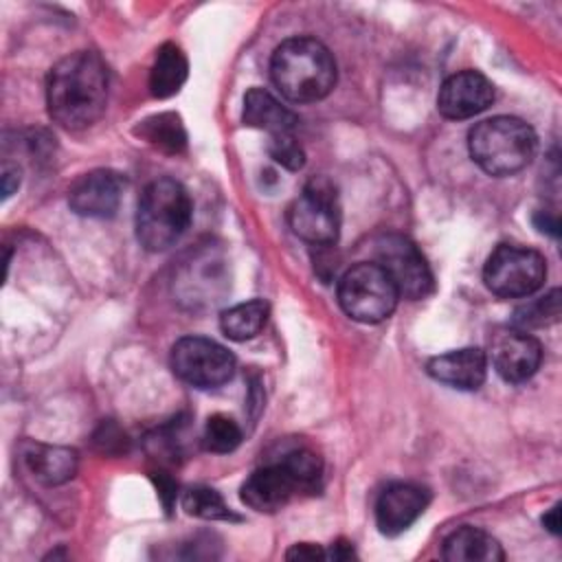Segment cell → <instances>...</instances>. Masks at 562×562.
<instances>
[{
    "instance_id": "cell-1",
    "label": "cell",
    "mask_w": 562,
    "mask_h": 562,
    "mask_svg": "<svg viewBox=\"0 0 562 562\" xmlns=\"http://www.w3.org/2000/svg\"><path fill=\"white\" fill-rule=\"evenodd\" d=\"M108 103V68L92 50L61 57L46 79V105L50 119L64 130L94 125Z\"/></svg>"
},
{
    "instance_id": "cell-2",
    "label": "cell",
    "mask_w": 562,
    "mask_h": 562,
    "mask_svg": "<svg viewBox=\"0 0 562 562\" xmlns=\"http://www.w3.org/2000/svg\"><path fill=\"white\" fill-rule=\"evenodd\" d=\"M270 75L285 99L294 103H314L334 90L336 61L329 48L318 40L290 37L274 48Z\"/></svg>"
},
{
    "instance_id": "cell-3",
    "label": "cell",
    "mask_w": 562,
    "mask_h": 562,
    "mask_svg": "<svg viewBox=\"0 0 562 562\" xmlns=\"http://www.w3.org/2000/svg\"><path fill=\"white\" fill-rule=\"evenodd\" d=\"M472 160L490 176H512L525 169L536 154V134L516 116H492L468 134Z\"/></svg>"
},
{
    "instance_id": "cell-4",
    "label": "cell",
    "mask_w": 562,
    "mask_h": 562,
    "mask_svg": "<svg viewBox=\"0 0 562 562\" xmlns=\"http://www.w3.org/2000/svg\"><path fill=\"white\" fill-rule=\"evenodd\" d=\"M191 198L173 178L149 182L136 209V237L151 252L173 246L191 224Z\"/></svg>"
},
{
    "instance_id": "cell-5",
    "label": "cell",
    "mask_w": 562,
    "mask_h": 562,
    "mask_svg": "<svg viewBox=\"0 0 562 562\" xmlns=\"http://www.w3.org/2000/svg\"><path fill=\"white\" fill-rule=\"evenodd\" d=\"M400 292L380 263H356L338 281V303L358 323H380L397 305Z\"/></svg>"
},
{
    "instance_id": "cell-6",
    "label": "cell",
    "mask_w": 562,
    "mask_h": 562,
    "mask_svg": "<svg viewBox=\"0 0 562 562\" xmlns=\"http://www.w3.org/2000/svg\"><path fill=\"white\" fill-rule=\"evenodd\" d=\"M547 277V261L538 250L501 244L483 268L487 290L501 299H522L540 290Z\"/></svg>"
},
{
    "instance_id": "cell-7",
    "label": "cell",
    "mask_w": 562,
    "mask_h": 562,
    "mask_svg": "<svg viewBox=\"0 0 562 562\" xmlns=\"http://www.w3.org/2000/svg\"><path fill=\"white\" fill-rule=\"evenodd\" d=\"M288 222L294 235L314 246H331L338 239L340 211L338 195L331 180L314 176L307 180L303 193L292 202Z\"/></svg>"
},
{
    "instance_id": "cell-8",
    "label": "cell",
    "mask_w": 562,
    "mask_h": 562,
    "mask_svg": "<svg viewBox=\"0 0 562 562\" xmlns=\"http://www.w3.org/2000/svg\"><path fill=\"white\" fill-rule=\"evenodd\" d=\"M171 369L195 389H215L233 378L235 356L211 338L184 336L171 347Z\"/></svg>"
},
{
    "instance_id": "cell-9",
    "label": "cell",
    "mask_w": 562,
    "mask_h": 562,
    "mask_svg": "<svg viewBox=\"0 0 562 562\" xmlns=\"http://www.w3.org/2000/svg\"><path fill=\"white\" fill-rule=\"evenodd\" d=\"M375 257L384 272L395 283L400 296L417 301L432 292V272L419 248L404 235L389 233L375 244Z\"/></svg>"
},
{
    "instance_id": "cell-10",
    "label": "cell",
    "mask_w": 562,
    "mask_h": 562,
    "mask_svg": "<svg viewBox=\"0 0 562 562\" xmlns=\"http://www.w3.org/2000/svg\"><path fill=\"white\" fill-rule=\"evenodd\" d=\"M490 360L505 382L529 380L542 360V345L522 329H503L490 342Z\"/></svg>"
},
{
    "instance_id": "cell-11",
    "label": "cell",
    "mask_w": 562,
    "mask_h": 562,
    "mask_svg": "<svg viewBox=\"0 0 562 562\" xmlns=\"http://www.w3.org/2000/svg\"><path fill=\"white\" fill-rule=\"evenodd\" d=\"M494 101L492 81L479 70H461L450 75L437 94V110L441 116L461 121L487 110Z\"/></svg>"
},
{
    "instance_id": "cell-12",
    "label": "cell",
    "mask_w": 562,
    "mask_h": 562,
    "mask_svg": "<svg viewBox=\"0 0 562 562\" xmlns=\"http://www.w3.org/2000/svg\"><path fill=\"white\" fill-rule=\"evenodd\" d=\"M125 180L110 169H94L83 173L68 193L70 209L81 217H112L121 204Z\"/></svg>"
},
{
    "instance_id": "cell-13",
    "label": "cell",
    "mask_w": 562,
    "mask_h": 562,
    "mask_svg": "<svg viewBox=\"0 0 562 562\" xmlns=\"http://www.w3.org/2000/svg\"><path fill=\"white\" fill-rule=\"evenodd\" d=\"M430 496L422 485L393 483L375 503V525L384 536H400L426 509Z\"/></svg>"
},
{
    "instance_id": "cell-14",
    "label": "cell",
    "mask_w": 562,
    "mask_h": 562,
    "mask_svg": "<svg viewBox=\"0 0 562 562\" xmlns=\"http://www.w3.org/2000/svg\"><path fill=\"white\" fill-rule=\"evenodd\" d=\"M296 492L299 485L290 472L281 463H272L255 470L244 481L241 501L259 514H274L285 507Z\"/></svg>"
},
{
    "instance_id": "cell-15",
    "label": "cell",
    "mask_w": 562,
    "mask_h": 562,
    "mask_svg": "<svg viewBox=\"0 0 562 562\" xmlns=\"http://www.w3.org/2000/svg\"><path fill=\"white\" fill-rule=\"evenodd\" d=\"M426 369L430 378H435L441 384H448L461 391H474L485 382L487 356L479 347L452 349L430 358Z\"/></svg>"
},
{
    "instance_id": "cell-16",
    "label": "cell",
    "mask_w": 562,
    "mask_h": 562,
    "mask_svg": "<svg viewBox=\"0 0 562 562\" xmlns=\"http://www.w3.org/2000/svg\"><path fill=\"white\" fill-rule=\"evenodd\" d=\"M22 459L29 472L44 485L66 483L77 472V452L61 446L26 443L22 450Z\"/></svg>"
},
{
    "instance_id": "cell-17",
    "label": "cell",
    "mask_w": 562,
    "mask_h": 562,
    "mask_svg": "<svg viewBox=\"0 0 562 562\" xmlns=\"http://www.w3.org/2000/svg\"><path fill=\"white\" fill-rule=\"evenodd\" d=\"M241 119L248 127L266 130L270 136L292 132L299 123L296 114L292 110H288L285 105H281V101H277L263 88H250L246 92Z\"/></svg>"
},
{
    "instance_id": "cell-18",
    "label": "cell",
    "mask_w": 562,
    "mask_h": 562,
    "mask_svg": "<svg viewBox=\"0 0 562 562\" xmlns=\"http://www.w3.org/2000/svg\"><path fill=\"white\" fill-rule=\"evenodd\" d=\"M450 562H501L505 551L498 540L479 527H459L443 542V553Z\"/></svg>"
},
{
    "instance_id": "cell-19",
    "label": "cell",
    "mask_w": 562,
    "mask_h": 562,
    "mask_svg": "<svg viewBox=\"0 0 562 562\" xmlns=\"http://www.w3.org/2000/svg\"><path fill=\"white\" fill-rule=\"evenodd\" d=\"M187 72H189V64L184 53L176 44H162L158 48L156 61L149 72L151 94L158 99L173 97L187 81Z\"/></svg>"
},
{
    "instance_id": "cell-20",
    "label": "cell",
    "mask_w": 562,
    "mask_h": 562,
    "mask_svg": "<svg viewBox=\"0 0 562 562\" xmlns=\"http://www.w3.org/2000/svg\"><path fill=\"white\" fill-rule=\"evenodd\" d=\"M266 318H268V303L261 299H252L224 310L220 316V327L226 338L241 342V340L255 338L263 329Z\"/></svg>"
},
{
    "instance_id": "cell-21",
    "label": "cell",
    "mask_w": 562,
    "mask_h": 562,
    "mask_svg": "<svg viewBox=\"0 0 562 562\" xmlns=\"http://www.w3.org/2000/svg\"><path fill=\"white\" fill-rule=\"evenodd\" d=\"M138 134L154 147L169 154H178L187 145V132L182 127V121L178 114H171V112H162L145 119L138 125Z\"/></svg>"
},
{
    "instance_id": "cell-22",
    "label": "cell",
    "mask_w": 562,
    "mask_h": 562,
    "mask_svg": "<svg viewBox=\"0 0 562 562\" xmlns=\"http://www.w3.org/2000/svg\"><path fill=\"white\" fill-rule=\"evenodd\" d=\"M182 507L187 514L202 520H237L224 498L211 487H191L182 496Z\"/></svg>"
},
{
    "instance_id": "cell-23",
    "label": "cell",
    "mask_w": 562,
    "mask_h": 562,
    "mask_svg": "<svg viewBox=\"0 0 562 562\" xmlns=\"http://www.w3.org/2000/svg\"><path fill=\"white\" fill-rule=\"evenodd\" d=\"M239 443H241V428L233 417L217 413L206 419L204 432H202V446L209 452L226 454V452H233Z\"/></svg>"
},
{
    "instance_id": "cell-24",
    "label": "cell",
    "mask_w": 562,
    "mask_h": 562,
    "mask_svg": "<svg viewBox=\"0 0 562 562\" xmlns=\"http://www.w3.org/2000/svg\"><path fill=\"white\" fill-rule=\"evenodd\" d=\"M290 476L296 481L299 492H312L316 487V483L321 481L323 474V463L318 459L316 452L307 450V448H296L290 450L281 461H279Z\"/></svg>"
},
{
    "instance_id": "cell-25",
    "label": "cell",
    "mask_w": 562,
    "mask_h": 562,
    "mask_svg": "<svg viewBox=\"0 0 562 562\" xmlns=\"http://www.w3.org/2000/svg\"><path fill=\"white\" fill-rule=\"evenodd\" d=\"M560 316V292L551 290L547 296L536 299L527 305H520L514 312V327L527 331L529 327H542L547 323L558 321Z\"/></svg>"
},
{
    "instance_id": "cell-26",
    "label": "cell",
    "mask_w": 562,
    "mask_h": 562,
    "mask_svg": "<svg viewBox=\"0 0 562 562\" xmlns=\"http://www.w3.org/2000/svg\"><path fill=\"white\" fill-rule=\"evenodd\" d=\"M268 154L274 162H279L290 171H299L305 165V151L299 145V140L292 136V132L272 134L268 140Z\"/></svg>"
},
{
    "instance_id": "cell-27",
    "label": "cell",
    "mask_w": 562,
    "mask_h": 562,
    "mask_svg": "<svg viewBox=\"0 0 562 562\" xmlns=\"http://www.w3.org/2000/svg\"><path fill=\"white\" fill-rule=\"evenodd\" d=\"M285 558L288 560H325L327 553L321 547H316V544L301 542V544H294L292 549H288Z\"/></svg>"
},
{
    "instance_id": "cell-28",
    "label": "cell",
    "mask_w": 562,
    "mask_h": 562,
    "mask_svg": "<svg viewBox=\"0 0 562 562\" xmlns=\"http://www.w3.org/2000/svg\"><path fill=\"white\" fill-rule=\"evenodd\" d=\"M533 224H536L538 231L549 233L551 237H558V235H560V222H558V217L551 215L549 211H538V213L533 215Z\"/></svg>"
},
{
    "instance_id": "cell-29",
    "label": "cell",
    "mask_w": 562,
    "mask_h": 562,
    "mask_svg": "<svg viewBox=\"0 0 562 562\" xmlns=\"http://www.w3.org/2000/svg\"><path fill=\"white\" fill-rule=\"evenodd\" d=\"M20 187V169L15 165H2V195L9 198Z\"/></svg>"
},
{
    "instance_id": "cell-30",
    "label": "cell",
    "mask_w": 562,
    "mask_h": 562,
    "mask_svg": "<svg viewBox=\"0 0 562 562\" xmlns=\"http://www.w3.org/2000/svg\"><path fill=\"white\" fill-rule=\"evenodd\" d=\"M158 494H160L165 507L169 509L171 503H173V498H176V483H171L165 474L158 476Z\"/></svg>"
},
{
    "instance_id": "cell-31",
    "label": "cell",
    "mask_w": 562,
    "mask_h": 562,
    "mask_svg": "<svg viewBox=\"0 0 562 562\" xmlns=\"http://www.w3.org/2000/svg\"><path fill=\"white\" fill-rule=\"evenodd\" d=\"M356 553H353V547L349 544V542H345V540H340V542H336L331 549H329V553H327V558H331V560H349V558H353Z\"/></svg>"
},
{
    "instance_id": "cell-32",
    "label": "cell",
    "mask_w": 562,
    "mask_h": 562,
    "mask_svg": "<svg viewBox=\"0 0 562 562\" xmlns=\"http://www.w3.org/2000/svg\"><path fill=\"white\" fill-rule=\"evenodd\" d=\"M542 525L551 531V533H560V505H553L544 516H542Z\"/></svg>"
}]
</instances>
